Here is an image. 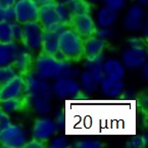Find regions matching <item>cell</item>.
Listing matches in <instances>:
<instances>
[{"label": "cell", "mask_w": 148, "mask_h": 148, "mask_svg": "<svg viewBox=\"0 0 148 148\" xmlns=\"http://www.w3.org/2000/svg\"><path fill=\"white\" fill-rule=\"evenodd\" d=\"M31 72L39 79L45 81L56 80L61 77H76L80 73L73 66V62L63 57H56L39 53L33 62Z\"/></svg>", "instance_id": "obj_1"}, {"label": "cell", "mask_w": 148, "mask_h": 148, "mask_svg": "<svg viewBox=\"0 0 148 148\" xmlns=\"http://www.w3.org/2000/svg\"><path fill=\"white\" fill-rule=\"evenodd\" d=\"M84 39L71 28H66L59 35V53L63 58L75 62L83 57Z\"/></svg>", "instance_id": "obj_2"}, {"label": "cell", "mask_w": 148, "mask_h": 148, "mask_svg": "<svg viewBox=\"0 0 148 148\" xmlns=\"http://www.w3.org/2000/svg\"><path fill=\"white\" fill-rule=\"evenodd\" d=\"M45 30L39 22L28 23L23 25V39L22 45L25 50L32 54L41 50L42 40H43Z\"/></svg>", "instance_id": "obj_3"}, {"label": "cell", "mask_w": 148, "mask_h": 148, "mask_svg": "<svg viewBox=\"0 0 148 148\" xmlns=\"http://www.w3.org/2000/svg\"><path fill=\"white\" fill-rule=\"evenodd\" d=\"M51 86L53 96L59 99H77L84 96L79 81L74 77L58 78Z\"/></svg>", "instance_id": "obj_4"}, {"label": "cell", "mask_w": 148, "mask_h": 148, "mask_svg": "<svg viewBox=\"0 0 148 148\" xmlns=\"http://www.w3.org/2000/svg\"><path fill=\"white\" fill-rule=\"evenodd\" d=\"M38 22L46 31H63L69 28L61 23L56 8V2H49L40 5Z\"/></svg>", "instance_id": "obj_5"}, {"label": "cell", "mask_w": 148, "mask_h": 148, "mask_svg": "<svg viewBox=\"0 0 148 148\" xmlns=\"http://www.w3.org/2000/svg\"><path fill=\"white\" fill-rule=\"evenodd\" d=\"M28 142L24 128L20 125L10 124L0 131V144L7 148H22Z\"/></svg>", "instance_id": "obj_6"}, {"label": "cell", "mask_w": 148, "mask_h": 148, "mask_svg": "<svg viewBox=\"0 0 148 148\" xmlns=\"http://www.w3.org/2000/svg\"><path fill=\"white\" fill-rule=\"evenodd\" d=\"M15 22L21 25L38 22L39 6L34 0H16L14 4Z\"/></svg>", "instance_id": "obj_7"}, {"label": "cell", "mask_w": 148, "mask_h": 148, "mask_svg": "<svg viewBox=\"0 0 148 148\" xmlns=\"http://www.w3.org/2000/svg\"><path fill=\"white\" fill-rule=\"evenodd\" d=\"M25 83H26V94L28 97L32 96H53L52 86L48 81L42 80L36 77L32 72L25 74Z\"/></svg>", "instance_id": "obj_8"}, {"label": "cell", "mask_w": 148, "mask_h": 148, "mask_svg": "<svg viewBox=\"0 0 148 148\" xmlns=\"http://www.w3.org/2000/svg\"><path fill=\"white\" fill-rule=\"evenodd\" d=\"M27 97L25 79L21 75H16L0 89V101L7 99H23Z\"/></svg>", "instance_id": "obj_9"}, {"label": "cell", "mask_w": 148, "mask_h": 148, "mask_svg": "<svg viewBox=\"0 0 148 148\" xmlns=\"http://www.w3.org/2000/svg\"><path fill=\"white\" fill-rule=\"evenodd\" d=\"M57 131H58V128L54 121L48 118H43L35 122L33 126L32 136L33 139H36L45 144L51 138L54 137Z\"/></svg>", "instance_id": "obj_10"}, {"label": "cell", "mask_w": 148, "mask_h": 148, "mask_svg": "<svg viewBox=\"0 0 148 148\" xmlns=\"http://www.w3.org/2000/svg\"><path fill=\"white\" fill-rule=\"evenodd\" d=\"M70 28L74 30L80 37L86 39L94 35L97 27L89 13H81L72 16Z\"/></svg>", "instance_id": "obj_11"}, {"label": "cell", "mask_w": 148, "mask_h": 148, "mask_svg": "<svg viewBox=\"0 0 148 148\" xmlns=\"http://www.w3.org/2000/svg\"><path fill=\"white\" fill-rule=\"evenodd\" d=\"M147 53L145 49H139V48H130L123 52L122 54V62L125 68L136 70L140 69L146 61Z\"/></svg>", "instance_id": "obj_12"}, {"label": "cell", "mask_w": 148, "mask_h": 148, "mask_svg": "<svg viewBox=\"0 0 148 148\" xmlns=\"http://www.w3.org/2000/svg\"><path fill=\"white\" fill-rule=\"evenodd\" d=\"M144 9L140 4H134L128 9L124 20V26L128 31L136 32L143 28Z\"/></svg>", "instance_id": "obj_13"}, {"label": "cell", "mask_w": 148, "mask_h": 148, "mask_svg": "<svg viewBox=\"0 0 148 148\" xmlns=\"http://www.w3.org/2000/svg\"><path fill=\"white\" fill-rule=\"evenodd\" d=\"M62 31H46L44 32L40 53L62 57L59 53V35Z\"/></svg>", "instance_id": "obj_14"}, {"label": "cell", "mask_w": 148, "mask_h": 148, "mask_svg": "<svg viewBox=\"0 0 148 148\" xmlns=\"http://www.w3.org/2000/svg\"><path fill=\"white\" fill-rule=\"evenodd\" d=\"M23 50H25V48L18 42L0 43V68L12 65L14 59Z\"/></svg>", "instance_id": "obj_15"}, {"label": "cell", "mask_w": 148, "mask_h": 148, "mask_svg": "<svg viewBox=\"0 0 148 148\" xmlns=\"http://www.w3.org/2000/svg\"><path fill=\"white\" fill-rule=\"evenodd\" d=\"M99 88L104 96L108 98H116L123 94L125 90V84L121 79L104 76L99 82Z\"/></svg>", "instance_id": "obj_16"}, {"label": "cell", "mask_w": 148, "mask_h": 148, "mask_svg": "<svg viewBox=\"0 0 148 148\" xmlns=\"http://www.w3.org/2000/svg\"><path fill=\"white\" fill-rule=\"evenodd\" d=\"M105 42L98 39L96 36L84 39L83 41V57L85 58H94V57L102 56L104 52Z\"/></svg>", "instance_id": "obj_17"}, {"label": "cell", "mask_w": 148, "mask_h": 148, "mask_svg": "<svg viewBox=\"0 0 148 148\" xmlns=\"http://www.w3.org/2000/svg\"><path fill=\"white\" fill-rule=\"evenodd\" d=\"M52 97L53 96H32L28 97L29 106H32L34 110L41 116L49 113L52 108Z\"/></svg>", "instance_id": "obj_18"}, {"label": "cell", "mask_w": 148, "mask_h": 148, "mask_svg": "<svg viewBox=\"0 0 148 148\" xmlns=\"http://www.w3.org/2000/svg\"><path fill=\"white\" fill-rule=\"evenodd\" d=\"M119 11L108 6L101 7L96 15V25L99 28H110L118 20Z\"/></svg>", "instance_id": "obj_19"}, {"label": "cell", "mask_w": 148, "mask_h": 148, "mask_svg": "<svg viewBox=\"0 0 148 148\" xmlns=\"http://www.w3.org/2000/svg\"><path fill=\"white\" fill-rule=\"evenodd\" d=\"M103 73L106 77L123 80L126 69L121 60L116 58H108L106 60H103Z\"/></svg>", "instance_id": "obj_20"}, {"label": "cell", "mask_w": 148, "mask_h": 148, "mask_svg": "<svg viewBox=\"0 0 148 148\" xmlns=\"http://www.w3.org/2000/svg\"><path fill=\"white\" fill-rule=\"evenodd\" d=\"M79 76V83H80L81 89L83 92V95H92L99 88V82L96 78L88 71H83Z\"/></svg>", "instance_id": "obj_21"}, {"label": "cell", "mask_w": 148, "mask_h": 148, "mask_svg": "<svg viewBox=\"0 0 148 148\" xmlns=\"http://www.w3.org/2000/svg\"><path fill=\"white\" fill-rule=\"evenodd\" d=\"M32 65H33L32 54L26 50H23L16 56V58L14 59V61L12 63V66L14 68L16 74L21 75V76H24L25 74L30 72L32 70Z\"/></svg>", "instance_id": "obj_22"}, {"label": "cell", "mask_w": 148, "mask_h": 148, "mask_svg": "<svg viewBox=\"0 0 148 148\" xmlns=\"http://www.w3.org/2000/svg\"><path fill=\"white\" fill-rule=\"evenodd\" d=\"M29 106L28 96L23 99H7V100L0 101V108L6 114H10L13 112H18L21 110H25Z\"/></svg>", "instance_id": "obj_23"}, {"label": "cell", "mask_w": 148, "mask_h": 148, "mask_svg": "<svg viewBox=\"0 0 148 148\" xmlns=\"http://www.w3.org/2000/svg\"><path fill=\"white\" fill-rule=\"evenodd\" d=\"M84 68L86 71L90 72L98 82L104 77L103 73V55L102 56L94 57V58H86L84 62Z\"/></svg>", "instance_id": "obj_24"}, {"label": "cell", "mask_w": 148, "mask_h": 148, "mask_svg": "<svg viewBox=\"0 0 148 148\" xmlns=\"http://www.w3.org/2000/svg\"><path fill=\"white\" fill-rule=\"evenodd\" d=\"M72 16L81 13H90V2L87 0H70L65 3Z\"/></svg>", "instance_id": "obj_25"}, {"label": "cell", "mask_w": 148, "mask_h": 148, "mask_svg": "<svg viewBox=\"0 0 148 148\" xmlns=\"http://www.w3.org/2000/svg\"><path fill=\"white\" fill-rule=\"evenodd\" d=\"M12 41L11 23L0 22V43H10Z\"/></svg>", "instance_id": "obj_26"}, {"label": "cell", "mask_w": 148, "mask_h": 148, "mask_svg": "<svg viewBox=\"0 0 148 148\" xmlns=\"http://www.w3.org/2000/svg\"><path fill=\"white\" fill-rule=\"evenodd\" d=\"M16 75L18 74H16L12 65L0 68V86L5 85L7 82H9L11 79L14 78Z\"/></svg>", "instance_id": "obj_27"}, {"label": "cell", "mask_w": 148, "mask_h": 148, "mask_svg": "<svg viewBox=\"0 0 148 148\" xmlns=\"http://www.w3.org/2000/svg\"><path fill=\"white\" fill-rule=\"evenodd\" d=\"M0 22H15L14 7H2L0 6Z\"/></svg>", "instance_id": "obj_28"}, {"label": "cell", "mask_w": 148, "mask_h": 148, "mask_svg": "<svg viewBox=\"0 0 148 148\" xmlns=\"http://www.w3.org/2000/svg\"><path fill=\"white\" fill-rule=\"evenodd\" d=\"M11 31H12L13 41L22 44L23 39V25L18 24V22L11 23Z\"/></svg>", "instance_id": "obj_29"}, {"label": "cell", "mask_w": 148, "mask_h": 148, "mask_svg": "<svg viewBox=\"0 0 148 148\" xmlns=\"http://www.w3.org/2000/svg\"><path fill=\"white\" fill-rule=\"evenodd\" d=\"M112 35H113V33L110 28L96 29L95 33H94V36H96L98 39L102 40L103 42H106L107 40H109L111 37H112Z\"/></svg>", "instance_id": "obj_30"}, {"label": "cell", "mask_w": 148, "mask_h": 148, "mask_svg": "<svg viewBox=\"0 0 148 148\" xmlns=\"http://www.w3.org/2000/svg\"><path fill=\"white\" fill-rule=\"evenodd\" d=\"M147 145V139L143 136H136L133 137L127 143V147L129 148H142Z\"/></svg>", "instance_id": "obj_31"}, {"label": "cell", "mask_w": 148, "mask_h": 148, "mask_svg": "<svg viewBox=\"0 0 148 148\" xmlns=\"http://www.w3.org/2000/svg\"><path fill=\"white\" fill-rule=\"evenodd\" d=\"M49 147L51 148H65L68 147L69 143L68 140L65 139L62 136H56V137H52L49 140Z\"/></svg>", "instance_id": "obj_32"}, {"label": "cell", "mask_w": 148, "mask_h": 148, "mask_svg": "<svg viewBox=\"0 0 148 148\" xmlns=\"http://www.w3.org/2000/svg\"><path fill=\"white\" fill-rule=\"evenodd\" d=\"M102 143L96 140H82L75 143V147L78 148H101Z\"/></svg>", "instance_id": "obj_33"}, {"label": "cell", "mask_w": 148, "mask_h": 148, "mask_svg": "<svg viewBox=\"0 0 148 148\" xmlns=\"http://www.w3.org/2000/svg\"><path fill=\"white\" fill-rule=\"evenodd\" d=\"M104 2L105 6H108L114 10H120L125 6L126 0H102Z\"/></svg>", "instance_id": "obj_34"}, {"label": "cell", "mask_w": 148, "mask_h": 148, "mask_svg": "<svg viewBox=\"0 0 148 148\" xmlns=\"http://www.w3.org/2000/svg\"><path fill=\"white\" fill-rule=\"evenodd\" d=\"M128 45L130 48H139V49H145L146 48L145 40L137 37L131 38L128 41Z\"/></svg>", "instance_id": "obj_35"}, {"label": "cell", "mask_w": 148, "mask_h": 148, "mask_svg": "<svg viewBox=\"0 0 148 148\" xmlns=\"http://www.w3.org/2000/svg\"><path fill=\"white\" fill-rule=\"evenodd\" d=\"M11 124V121L9 119L8 114L4 113L0 108V131H2L4 128H6L8 125Z\"/></svg>", "instance_id": "obj_36"}, {"label": "cell", "mask_w": 148, "mask_h": 148, "mask_svg": "<svg viewBox=\"0 0 148 148\" xmlns=\"http://www.w3.org/2000/svg\"><path fill=\"white\" fill-rule=\"evenodd\" d=\"M25 148H42L44 147V143L38 141L36 139H32L31 141L27 142L26 145L24 146Z\"/></svg>", "instance_id": "obj_37"}, {"label": "cell", "mask_w": 148, "mask_h": 148, "mask_svg": "<svg viewBox=\"0 0 148 148\" xmlns=\"http://www.w3.org/2000/svg\"><path fill=\"white\" fill-rule=\"evenodd\" d=\"M16 0H0V6L2 7H8V6H14Z\"/></svg>", "instance_id": "obj_38"}, {"label": "cell", "mask_w": 148, "mask_h": 148, "mask_svg": "<svg viewBox=\"0 0 148 148\" xmlns=\"http://www.w3.org/2000/svg\"><path fill=\"white\" fill-rule=\"evenodd\" d=\"M141 68H142V74H143V78L145 79V80H147V78H148V73H147L148 63H147V61H145V62L143 63V65H142Z\"/></svg>", "instance_id": "obj_39"}, {"label": "cell", "mask_w": 148, "mask_h": 148, "mask_svg": "<svg viewBox=\"0 0 148 148\" xmlns=\"http://www.w3.org/2000/svg\"><path fill=\"white\" fill-rule=\"evenodd\" d=\"M34 2L40 6L42 4H45V3H49V2H55V0H34Z\"/></svg>", "instance_id": "obj_40"}, {"label": "cell", "mask_w": 148, "mask_h": 148, "mask_svg": "<svg viewBox=\"0 0 148 148\" xmlns=\"http://www.w3.org/2000/svg\"><path fill=\"white\" fill-rule=\"evenodd\" d=\"M140 5H146L148 3V0H136Z\"/></svg>", "instance_id": "obj_41"}, {"label": "cell", "mask_w": 148, "mask_h": 148, "mask_svg": "<svg viewBox=\"0 0 148 148\" xmlns=\"http://www.w3.org/2000/svg\"><path fill=\"white\" fill-rule=\"evenodd\" d=\"M68 1H70V0H55V2L58 3H66Z\"/></svg>", "instance_id": "obj_42"}, {"label": "cell", "mask_w": 148, "mask_h": 148, "mask_svg": "<svg viewBox=\"0 0 148 148\" xmlns=\"http://www.w3.org/2000/svg\"><path fill=\"white\" fill-rule=\"evenodd\" d=\"M88 2H98V1H100V0H87Z\"/></svg>", "instance_id": "obj_43"}, {"label": "cell", "mask_w": 148, "mask_h": 148, "mask_svg": "<svg viewBox=\"0 0 148 148\" xmlns=\"http://www.w3.org/2000/svg\"><path fill=\"white\" fill-rule=\"evenodd\" d=\"M0 89H1V86H0Z\"/></svg>", "instance_id": "obj_44"}]
</instances>
